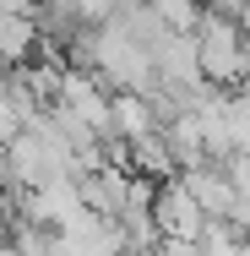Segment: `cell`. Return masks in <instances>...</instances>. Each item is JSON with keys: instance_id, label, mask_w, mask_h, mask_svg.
<instances>
[{"instance_id": "1", "label": "cell", "mask_w": 250, "mask_h": 256, "mask_svg": "<svg viewBox=\"0 0 250 256\" xmlns=\"http://www.w3.org/2000/svg\"><path fill=\"white\" fill-rule=\"evenodd\" d=\"M191 38H196V66H201V82L207 88H218V93L250 88V38H245V22L234 11L201 6Z\"/></svg>"}, {"instance_id": "2", "label": "cell", "mask_w": 250, "mask_h": 256, "mask_svg": "<svg viewBox=\"0 0 250 256\" xmlns=\"http://www.w3.org/2000/svg\"><path fill=\"white\" fill-rule=\"evenodd\" d=\"M44 44L38 11H0V66H27Z\"/></svg>"}, {"instance_id": "3", "label": "cell", "mask_w": 250, "mask_h": 256, "mask_svg": "<svg viewBox=\"0 0 250 256\" xmlns=\"http://www.w3.org/2000/svg\"><path fill=\"white\" fill-rule=\"evenodd\" d=\"M0 256H22V251H16V246H11V240H0Z\"/></svg>"}]
</instances>
